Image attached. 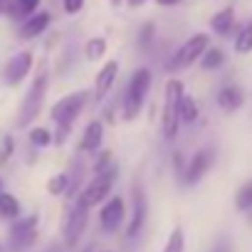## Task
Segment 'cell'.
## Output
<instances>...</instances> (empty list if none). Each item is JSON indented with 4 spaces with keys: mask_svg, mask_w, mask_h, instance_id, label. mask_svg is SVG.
<instances>
[{
    "mask_svg": "<svg viewBox=\"0 0 252 252\" xmlns=\"http://www.w3.org/2000/svg\"><path fill=\"white\" fill-rule=\"evenodd\" d=\"M210 163H213V154H210L208 149L198 151V154L193 156L190 166L186 168V181H188V183H198V181H200V178H203V176L208 173Z\"/></svg>",
    "mask_w": 252,
    "mask_h": 252,
    "instance_id": "obj_12",
    "label": "cell"
},
{
    "mask_svg": "<svg viewBox=\"0 0 252 252\" xmlns=\"http://www.w3.org/2000/svg\"><path fill=\"white\" fill-rule=\"evenodd\" d=\"M37 240V215H28V218H15L13 227H10V245L13 250H28L32 247Z\"/></svg>",
    "mask_w": 252,
    "mask_h": 252,
    "instance_id": "obj_8",
    "label": "cell"
},
{
    "mask_svg": "<svg viewBox=\"0 0 252 252\" xmlns=\"http://www.w3.org/2000/svg\"><path fill=\"white\" fill-rule=\"evenodd\" d=\"M146 3V0H126V5H129V8H141Z\"/></svg>",
    "mask_w": 252,
    "mask_h": 252,
    "instance_id": "obj_31",
    "label": "cell"
},
{
    "mask_svg": "<svg viewBox=\"0 0 252 252\" xmlns=\"http://www.w3.org/2000/svg\"><path fill=\"white\" fill-rule=\"evenodd\" d=\"M242 92L237 89V87H225V89H220V94H218V104H220V109H225V111H235L237 106H242Z\"/></svg>",
    "mask_w": 252,
    "mask_h": 252,
    "instance_id": "obj_16",
    "label": "cell"
},
{
    "mask_svg": "<svg viewBox=\"0 0 252 252\" xmlns=\"http://www.w3.org/2000/svg\"><path fill=\"white\" fill-rule=\"evenodd\" d=\"M149 89H151V69L141 67V69H136L131 74L129 89H126V96H124V119H134L141 111Z\"/></svg>",
    "mask_w": 252,
    "mask_h": 252,
    "instance_id": "obj_3",
    "label": "cell"
},
{
    "mask_svg": "<svg viewBox=\"0 0 252 252\" xmlns=\"http://www.w3.org/2000/svg\"><path fill=\"white\" fill-rule=\"evenodd\" d=\"M116 74H119V62H106L101 69H99V74H96V82H94V94H96V99H104L106 94H109V89L114 87V82H116Z\"/></svg>",
    "mask_w": 252,
    "mask_h": 252,
    "instance_id": "obj_11",
    "label": "cell"
},
{
    "mask_svg": "<svg viewBox=\"0 0 252 252\" xmlns=\"http://www.w3.org/2000/svg\"><path fill=\"white\" fill-rule=\"evenodd\" d=\"M208 35L205 32H198V35H193V37H188L183 45H181V50L173 55V60L168 62V69L171 72H178V69H186V67H190L195 60H200V55L208 50Z\"/></svg>",
    "mask_w": 252,
    "mask_h": 252,
    "instance_id": "obj_7",
    "label": "cell"
},
{
    "mask_svg": "<svg viewBox=\"0 0 252 252\" xmlns=\"http://www.w3.org/2000/svg\"><path fill=\"white\" fill-rule=\"evenodd\" d=\"M87 252H111V250H87Z\"/></svg>",
    "mask_w": 252,
    "mask_h": 252,
    "instance_id": "obj_33",
    "label": "cell"
},
{
    "mask_svg": "<svg viewBox=\"0 0 252 252\" xmlns=\"http://www.w3.org/2000/svg\"><path fill=\"white\" fill-rule=\"evenodd\" d=\"M40 5V0H15V15H32Z\"/></svg>",
    "mask_w": 252,
    "mask_h": 252,
    "instance_id": "obj_27",
    "label": "cell"
},
{
    "mask_svg": "<svg viewBox=\"0 0 252 252\" xmlns=\"http://www.w3.org/2000/svg\"><path fill=\"white\" fill-rule=\"evenodd\" d=\"M45 94H47V72H45V67H42V69H40V74L35 77V82H32V87H30V92H28V96H25L23 106H20L18 126H30V124L35 121V116H37V114H40V109H42Z\"/></svg>",
    "mask_w": 252,
    "mask_h": 252,
    "instance_id": "obj_5",
    "label": "cell"
},
{
    "mask_svg": "<svg viewBox=\"0 0 252 252\" xmlns=\"http://www.w3.org/2000/svg\"><path fill=\"white\" fill-rule=\"evenodd\" d=\"M47 25H50V13H37V15H32V18H28V20L23 23L20 37H23V40H32V37L42 35V32L47 30Z\"/></svg>",
    "mask_w": 252,
    "mask_h": 252,
    "instance_id": "obj_15",
    "label": "cell"
},
{
    "mask_svg": "<svg viewBox=\"0 0 252 252\" xmlns=\"http://www.w3.org/2000/svg\"><path fill=\"white\" fill-rule=\"evenodd\" d=\"M0 190H3V181H0Z\"/></svg>",
    "mask_w": 252,
    "mask_h": 252,
    "instance_id": "obj_34",
    "label": "cell"
},
{
    "mask_svg": "<svg viewBox=\"0 0 252 252\" xmlns=\"http://www.w3.org/2000/svg\"><path fill=\"white\" fill-rule=\"evenodd\" d=\"M10 154H13V139L8 136V139H5V146H3V154H0V163H5V161L10 158Z\"/></svg>",
    "mask_w": 252,
    "mask_h": 252,
    "instance_id": "obj_29",
    "label": "cell"
},
{
    "mask_svg": "<svg viewBox=\"0 0 252 252\" xmlns=\"http://www.w3.org/2000/svg\"><path fill=\"white\" fill-rule=\"evenodd\" d=\"M30 69H32V55H30V52H18V55L10 57V62L5 64V82H8L10 87H15V84H20V82L28 77Z\"/></svg>",
    "mask_w": 252,
    "mask_h": 252,
    "instance_id": "obj_10",
    "label": "cell"
},
{
    "mask_svg": "<svg viewBox=\"0 0 252 252\" xmlns=\"http://www.w3.org/2000/svg\"><path fill=\"white\" fill-rule=\"evenodd\" d=\"M82 8H84V0H64V10L69 15H77Z\"/></svg>",
    "mask_w": 252,
    "mask_h": 252,
    "instance_id": "obj_28",
    "label": "cell"
},
{
    "mask_svg": "<svg viewBox=\"0 0 252 252\" xmlns=\"http://www.w3.org/2000/svg\"><path fill=\"white\" fill-rule=\"evenodd\" d=\"M101 134H104V124H101V121H92L87 129H84V136H82V141H79V151L94 154V151L101 146Z\"/></svg>",
    "mask_w": 252,
    "mask_h": 252,
    "instance_id": "obj_14",
    "label": "cell"
},
{
    "mask_svg": "<svg viewBox=\"0 0 252 252\" xmlns=\"http://www.w3.org/2000/svg\"><path fill=\"white\" fill-rule=\"evenodd\" d=\"M104 52H106V40H104V37H94V40H89L87 47H84V55H87V60H92V62L101 60Z\"/></svg>",
    "mask_w": 252,
    "mask_h": 252,
    "instance_id": "obj_22",
    "label": "cell"
},
{
    "mask_svg": "<svg viewBox=\"0 0 252 252\" xmlns=\"http://www.w3.org/2000/svg\"><path fill=\"white\" fill-rule=\"evenodd\" d=\"M161 252H186V232L183 227H173Z\"/></svg>",
    "mask_w": 252,
    "mask_h": 252,
    "instance_id": "obj_20",
    "label": "cell"
},
{
    "mask_svg": "<svg viewBox=\"0 0 252 252\" xmlns=\"http://www.w3.org/2000/svg\"><path fill=\"white\" fill-rule=\"evenodd\" d=\"M178 119L186 121V124H193L198 119V104L190 94H181V101H178Z\"/></svg>",
    "mask_w": 252,
    "mask_h": 252,
    "instance_id": "obj_17",
    "label": "cell"
},
{
    "mask_svg": "<svg viewBox=\"0 0 252 252\" xmlns=\"http://www.w3.org/2000/svg\"><path fill=\"white\" fill-rule=\"evenodd\" d=\"M215 252H222V250H215Z\"/></svg>",
    "mask_w": 252,
    "mask_h": 252,
    "instance_id": "obj_35",
    "label": "cell"
},
{
    "mask_svg": "<svg viewBox=\"0 0 252 252\" xmlns=\"http://www.w3.org/2000/svg\"><path fill=\"white\" fill-rule=\"evenodd\" d=\"M124 218H126V205L124 200L116 195V198H106V203L101 205L99 210V225L104 232H116L121 225H124Z\"/></svg>",
    "mask_w": 252,
    "mask_h": 252,
    "instance_id": "obj_9",
    "label": "cell"
},
{
    "mask_svg": "<svg viewBox=\"0 0 252 252\" xmlns=\"http://www.w3.org/2000/svg\"><path fill=\"white\" fill-rule=\"evenodd\" d=\"M156 3H158V5H163V8H168V5H178L181 0H156Z\"/></svg>",
    "mask_w": 252,
    "mask_h": 252,
    "instance_id": "obj_32",
    "label": "cell"
},
{
    "mask_svg": "<svg viewBox=\"0 0 252 252\" xmlns=\"http://www.w3.org/2000/svg\"><path fill=\"white\" fill-rule=\"evenodd\" d=\"M181 94H183V82L181 79H168L166 82V94H163V111H161V129H163V136L168 141H173L178 136V126H181L178 101H181Z\"/></svg>",
    "mask_w": 252,
    "mask_h": 252,
    "instance_id": "obj_2",
    "label": "cell"
},
{
    "mask_svg": "<svg viewBox=\"0 0 252 252\" xmlns=\"http://www.w3.org/2000/svg\"><path fill=\"white\" fill-rule=\"evenodd\" d=\"M20 215V203L15 195L10 193H3L0 190V218H5V220H15Z\"/></svg>",
    "mask_w": 252,
    "mask_h": 252,
    "instance_id": "obj_18",
    "label": "cell"
},
{
    "mask_svg": "<svg viewBox=\"0 0 252 252\" xmlns=\"http://www.w3.org/2000/svg\"><path fill=\"white\" fill-rule=\"evenodd\" d=\"M30 144H32V146H37V149L50 146V144H52V134H50L47 129H42V126H37V129H32V131H30Z\"/></svg>",
    "mask_w": 252,
    "mask_h": 252,
    "instance_id": "obj_26",
    "label": "cell"
},
{
    "mask_svg": "<svg viewBox=\"0 0 252 252\" xmlns=\"http://www.w3.org/2000/svg\"><path fill=\"white\" fill-rule=\"evenodd\" d=\"M151 32H154V25H146V28H144V32H141V42H144V45L151 40Z\"/></svg>",
    "mask_w": 252,
    "mask_h": 252,
    "instance_id": "obj_30",
    "label": "cell"
},
{
    "mask_svg": "<svg viewBox=\"0 0 252 252\" xmlns=\"http://www.w3.org/2000/svg\"><path fill=\"white\" fill-rule=\"evenodd\" d=\"M235 205H237V210H250V208H252V181L245 183V186L237 190V195H235Z\"/></svg>",
    "mask_w": 252,
    "mask_h": 252,
    "instance_id": "obj_25",
    "label": "cell"
},
{
    "mask_svg": "<svg viewBox=\"0 0 252 252\" xmlns=\"http://www.w3.org/2000/svg\"><path fill=\"white\" fill-rule=\"evenodd\" d=\"M0 252H3V247H0Z\"/></svg>",
    "mask_w": 252,
    "mask_h": 252,
    "instance_id": "obj_36",
    "label": "cell"
},
{
    "mask_svg": "<svg viewBox=\"0 0 252 252\" xmlns=\"http://www.w3.org/2000/svg\"><path fill=\"white\" fill-rule=\"evenodd\" d=\"M222 62H225V55H222V50H218V47H210V50H205V52L200 55V64H203L205 69H218Z\"/></svg>",
    "mask_w": 252,
    "mask_h": 252,
    "instance_id": "obj_21",
    "label": "cell"
},
{
    "mask_svg": "<svg viewBox=\"0 0 252 252\" xmlns=\"http://www.w3.org/2000/svg\"><path fill=\"white\" fill-rule=\"evenodd\" d=\"M144 220H146V198L141 190H134V213H131L129 227H126V237H136L144 227Z\"/></svg>",
    "mask_w": 252,
    "mask_h": 252,
    "instance_id": "obj_13",
    "label": "cell"
},
{
    "mask_svg": "<svg viewBox=\"0 0 252 252\" xmlns=\"http://www.w3.org/2000/svg\"><path fill=\"white\" fill-rule=\"evenodd\" d=\"M50 252H55V250H50Z\"/></svg>",
    "mask_w": 252,
    "mask_h": 252,
    "instance_id": "obj_37",
    "label": "cell"
},
{
    "mask_svg": "<svg viewBox=\"0 0 252 252\" xmlns=\"http://www.w3.org/2000/svg\"><path fill=\"white\" fill-rule=\"evenodd\" d=\"M67 188H69V176H67V173L52 176V178L47 181V193H50V195H62Z\"/></svg>",
    "mask_w": 252,
    "mask_h": 252,
    "instance_id": "obj_24",
    "label": "cell"
},
{
    "mask_svg": "<svg viewBox=\"0 0 252 252\" xmlns=\"http://www.w3.org/2000/svg\"><path fill=\"white\" fill-rule=\"evenodd\" d=\"M235 52H240V55L252 52V25H247V28H242L237 32V37H235Z\"/></svg>",
    "mask_w": 252,
    "mask_h": 252,
    "instance_id": "obj_23",
    "label": "cell"
},
{
    "mask_svg": "<svg viewBox=\"0 0 252 252\" xmlns=\"http://www.w3.org/2000/svg\"><path fill=\"white\" fill-rule=\"evenodd\" d=\"M232 23H235V10H232V8L220 10V13L210 20V25H213V30H215L218 35H227V32L232 30Z\"/></svg>",
    "mask_w": 252,
    "mask_h": 252,
    "instance_id": "obj_19",
    "label": "cell"
},
{
    "mask_svg": "<svg viewBox=\"0 0 252 252\" xmlns=\"http://www.w3.org/2000/svg\"><path fill=\"white\" fill-rule=\"evenodd\" d=\"M119 171H109V173H94V178L84 186V190L77 195V203H82L84 208H94L99 203H104L111 195L114 181H116Z\"/></svg>",
    "mask_w": 252,
    "mask_h": 252,
    "instance_id": "obj_6",
    "label": "cell"
},
{
    "mask_svg": "<svg viewBox=\"0 0 252 252\" xmlns=\"http://www.w3.org/2000/svg\"><path fill=\"white\" fill-rule=\"evenodd\" d=\"M87 99H89L87 92H77V94H69V96L60 99V101L52 106V119H55V124H57V134H55V141H57V144H62V141L67 139V134H69V129L74 126L77 116H79L82 109L87 106Z\"/></svg>",
    "mask_w": 252,
    "mask_h": 252,
    "instance_id": "obj_1",
    "label": "cell"
},
{
    "mask_svg": "<svg viewBox=\"0 0 252 252\" xmlns=\"http://www.w3.org/2000/svg\"><path fill=\"white\" fill-rule=\"evenodd\" d=\"M87 222H89V208H84L77 200L69 203L64 210V218H62V240L67 247H77L79 237L87 230Z\"/></svg>",
    "mask_w": 252,
    "mask_h": 252,
    "instance_id": "obj_4",
    "label": "cell"
}]
</instances>
